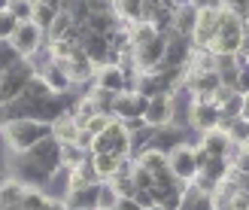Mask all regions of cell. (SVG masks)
<instances>
[{
	"mask_svg": "<svg viewBox=\"0 0 249 210\" xmlns=\"http://www.w3.org/2000/svg\"><path fill=\"white\" fill-rule=\"evenodd\" d=\"M0 134H3V143L9 153H28L34 143H40L46 134H52V125L40 119H31V116H21V119H6L0 125Z\"/></svg>",
	"mask_w": 249,
	"mask_h": 210,
	"instance_id": "1",
	"label": "cell"
},
{
	"mask_svg": "<svg viewBox=\"0 0 249 210\" xmlns=\"http://www.w3.org/2000/svg\"><path fill=\"white\" fill-rule=\"evenodd\" d=\"M243 19L228 12L222 6V16H219V28H216V37L210 40V52L213 55H237L240 46H243Z\"/></svg>",
	"mask_w": 249,
	"mask_h": 210,
	"instance_id": "2",
	"label": "cell"
},
{
	"mask_svg": "<svg viewBox=\"0 0 249 210\" xmlns=\"http://www.w3.org/2000/svg\"><path fill=\"white\" fill-rule=\"evenodd\" d=\"M36 73H40V67H36L31 58H18L9 70L0 73V110L16 101V97L24 92V85H28Z\"/></svg>",
	"mask_w": 249,
	"mask_h": 210,
	"instance_id": "3",
	"label": "cell"
},
{
	"mask_svg": "<svg viewBox=\"0 0 249 210\" xmlns=\"http://www.w3.org/2000/svg\"><path fill=\"white\" fill-rule=\"evenodd\" d=\"M24 158H31L34 165H40L43 171H49V174H58V171H64V165H61V140L55 137V134H46V137L40 143H34L28 153H21Z\"/></svg>",
	"mask_w": 249,
	"mask_h": 210,
	"instance_id": "4",
	"label": "cell"
},
{
	"mask_svg": "<svg viewBox=\"0 0 249 210\" xmlns=\"http://www.w3.org/2000/svg\"><path fill=\"white\" fill-rule=\"evenodd\" d=\"M189 122L195 131H210L222 125V110L213 97H189Z\"/></svg>",
	"mask_w": 249,
	"mask_h": 210,
	"instance_id": "5",
	"label": "cell"
},
{
	"mask_svg": "<svg viewBox=\"0 0 249 210\" xmlns=\"http://www.w3.org/2000/svg\"><path fill=\"white\" fill-rule=\"evenodd\" d=\"M167 158H170V171L177 174L179 183H195V177L201 174V168H197V158H195V146L189 143H177L167 150Z\"/></svg>",
	"mask_w": 249,
	"mask_h": 210,
	"instance_id": "6",
	"label": "cell"
},
{
	"mask_svg": "<svg viewBox=\"0 0 249 210\" xmlns=\"http://www.w3.org/2000/svg\"><path fill=\"white\" fill-rule=\"evenodd\" d=\"M137 73L140 70H131V73H124L119 64H104V67H97L94 73V85H101V89L107 92H134V82H137Z\"/></svg>",
	"mask_w": 249,
	"mask_h": 210,
	"instance_id": "7",
	"label": "cell"
},
{
	"mask_svg": "<svg viewBox=\"0 0 249 210\" xmlns=\"http://www.w3.org/2000/svg\"><path fill=\"white\" fill-rule=\"evenodd\" d=\"M12 46H16L24 58H34L46 46V31L34 19L31 21H21L18 28H16V34H12Z\"/></svg>",
	"mask_w": 249,
	"mask_h": 210,
	"instance_id": "8",
	"label": "cell"
},
{
	"mask_svg": "<svg viewBox=\"0 0 249 210\" xmlns=\"http://www.w3.org/2000/svg\"><path fill=\"white\" fill-rule=\"evenodd\" d=\"M173 113H177V95H155V97H149L143 119L152 128H164L173 122Z\"/></svg>",
	"mask_w": 249,
	"mask_h": 210,
	"instance_id": "9",
	"label": "cell"
},
{
	"mask_svg": "<svg viewBox=\"0 0 249 210\" xmlns=\"http://www.w3.org/2000/svg\"><path fill=\"white\" fill-rule=\"evenodd\" d=\"M219 16H222V6H207V9L197 12V24L192 31L195 49H210V40L216 37V28H219Z\"/></svg>",
	"mask_w": 249,
	"mask_h": 210,
	"instance_id": "10",
	"label": "cell"
},
{
	"mask_svg": "<svg viewBox=\"0 0 249 210\" xmlns=\"http://www.w3.org/2000/svg\"><path fill=\"white\" fill-rule=\"evenodd\" d=\"M40 73H43V79L52 85V92H73V85H76L70 76V70H67V58H49Z\"/></svg>",
	"mask_w": 249,
	"mask_h": 210,
	"instance_id": "11",
	"label": "cell"
},
{
	"mask_svg": "<svg viewBox=\"0 0 249 210\" xmlns=\"http://www.w3.org/2000/svg\"><path fill=\"white\" fill-rule=\"evenodd\" d=\"M149 107V97L140 92H119L113 101V116L116 119H131V116H143Z\"/></svg>",
	"mask_w": 249,
	"mask_h": 210,
	"instance_id": "12",
	"label": "cell"
},
{
	"mask_svg": "<svg viewBox=\"0 0 249 210\" xmlns=\"http://www.w3.org/2000/svg\"><path fill=\"white\" fill-rule=\"evenodd\" d=\"M67 70H70L73 82H91V79H94V73H97L94 61L85 55V49H82V46H79V49H73V52L67 55Z\"/></svg>",
	"mask_w": 249,
	"mask_h": 210,
	"instance_id": "13",
	"label": "cell"
},
{
	"mask_svg": "<svg viewBox=\"0 0 249 210\" xmlns=\"http://www.w3.org/2000/svg\"><path fill=\"white\" fill-rule=\"evenodd\" d=\"M97 198H101V183H91V186H82V189H67L64 195L70 210H97Z\"/></svg>",
	"mask_w": 249,
	"mask_h": 210,
	"instance_id": "14",
	"label": "cell"
},
{
	"mask_svg": "<svg viewBox=\"0 0 249 210\" xmlns=\"http://www.w3.org/2000/svg\"><path fill=\"white\" fill-rule=\"evenodd\" d=\"M201 146H204L210 155H222V158H228L231 150H234L237 143L228 137V131H225V128H210V131L201 134Z\"/></svg>",
	"mask_w": 249,
	"mask_h": 210,
	"instance_id": "15",
	"label": "cell"
},
{
	"mask_svg": "<svg viewBox=\"0 0 249 210\" xmlns=\"http://www.w3.org/2000/svg\"><path fill=\"white\" fill-rule=\"evenodd\" d=\"M18 174L16 177H21L24 183H28V186H49V180H52V174H49V171H43L40 165H34L31 158H24V155H18Z\"/></svg>",
	"mask_w": 249,
	"mask_h": 210,
	"instance_id": "16",
	"label": "cell"
},
{
	"mask_svg": "<svg viewBox=\"0 0 249 210\" xmlns=\"http://www.w3.org/2000/svg\"><path fill=\"white\" fill-rule=\"evenodd\" d=\"M197 9L195 3H182L177 12H173V31L177 34H182V37H192V31H195V24H197Z\"/></svg>",
	"mask_w": 249,
	"mask_h": 210,
	"instance_id": "17",
	"label": "cell"
},
{
	"mask_svg": "<svg viewBox=\"0 0 249 210\" xmlns=\"http://www.w3.org/2000/svg\"><path fill=\"white\" fill-rule=\"evenodd\" d=\"M24 189H28V183H24L21 177H6V180H0V207H6V204H21Z\"/></svg>",
	"mask_w": 249,
	"mask_h": 210,
	"instance_id": "18",
	"label": "cell"
},
{
	"mask_svg": "<svg viewBox=\"0 0 249 210\" xmlns=\"http://www.w3.org/2000/svg\"><path fill=\"white\" fill-rule=\"evenodd\" d=\"M119 24H122V19L116 16V9H109V12H94V16H89L85 28H89V34H109V31H116Z\"/></svg>",
	"mask_w": 249,
	"mask_h": 210,
	"instance_id": "19",
	"label": "cell"
},
{
	"mask_svg": "<svg viewBox=\"0 0 249 210\" xmlns=\"http://www.w3.org/2000/svg\"><path fill=\"white\" fill-rule=\"evenodd\" d=\"M52 134H55L61 143H76V137H79V122L73 119V113H64L61 119L52 122Z\"/></svg>",
	"mask_w": 249,
	"mask_h": 210,
	"instance_id": "20",
	"label": "cell"
},
{
	"mask_svg": "<svg viewBox=\"0 0 249 210\" xmlns=\"http://www.w3.org/2000/svg\"><path fill=\"white\" fill-rule=\"evenodd\" d=\"M201 174L210 177L213 183H222V180L231 177V162H228V158H222V155H210L207 162H204V168H201Z\"/></svg>",
	"mask_w": 249,
	"mask_h": 210,
	"instance_id": "21",
	"label": "cell"
},
{
	"mask_svg": "<svg viewBox=\"0 0 249 210\" xmlns=\"http://www.w3.org/2000/svg\"><path fill=\"white\" fill-rule=\"evenodd\" d=\"M91 162L97 168V174H101V180H113L119 165H122V158L116 153H91Z\"/></svg>",
	"mask_w": 249,
	"mask_h": 210,
	"instance_id": "22",
	"label": "cell"
},
{
	"mask_svg": "<svg viewBox=\"0 0 249 210\" xmlns=\"http://www.w3.org/2000/svg\"><path fill=\"white\" fill-rule=\"evenodd\" d=\"M113 9H116V16L128 24L143 21V0H116Z\"/></svg>",
	"mask_w": 249,
	"mask_h": 210,
	"instance_id": "23",
	"label": "cell"
},
{
	"mask_svg": "<svg viewBox=\"0 0 249 210\" xmlns=\"http://www.w3.org/2000/svg\"><path fill=\"white\" fill-rule=\"evenodd\" d=\"M219 128H225L228 131V137L237 143V146H243L246 140H249V122L243 119V116H237V119H228V122H222Z\"/></svg>",
	"mask_w": 249,
	"mask_h": 210,
	"instance_id": "24",
	"label": "cell"
},
{
	"mask_svg": "<svg viewBox=\"0 0 249 210\" xmlns=\"http://www.w3.org/2000/svg\"><path fill=\"white\" fill-rule=\"evenodd\" d=\"M85 158H89V153H85L79 143H61V165H64V171L76 168L79 162H85Z\"/></svg>",
	"mask_w": 249,
	"mask_h": 210,
	"instance_id": "25",
	"label": "cell"
},
{
	"mask_svg": "<svg viewBox=\"0 0 249 210\" xmlns=\"http://www.w3.org/2000/svg\"><path fill=\"white\" fill-rule=\"evenodd\" d=\"M219 110H222V122H228V119H237L240 113H243V92H237L234 89L225 101L219 104Z\"/></svg>",
	"mask_w": 249,
	"mask_h": 210,
	"instance_id": "26",
	"label": "cell"
},
{
	"mask_svg": "<svg viewBox=\"0 0 249 210\" xmlns=\"http://www.w3.org/2000/svg\"><path fill=\"white\" fill-rule=\"evenodd\" d=\"M94 113H101V110L94 107V101H91L89 95H85V97H76V104H73V119L79 122V128H85V122H89Z\"/></svg>",
	"mask_w": 249,
	"mask_h": 210,
	"instance_id": "27",
	"label": "cell"
},
{
	"mask_svg": "<svg viewBox=\"0 0 249 210\" xmlns=\"http://www.w3.org/2000/svg\"><path fill=\"white\" fill-rule=\"evenodd\" d=\"M46 201H49V195L40 186H28V189H24V195H21V207L24 210H43Z\"/></svg>",
	"mask_w": 249,
	"mask_h": 210,
	"instance_id": "28",
	"label": "cell"
},
{
	"mask_svg": "<svg viewBox=\"0 0 249 210\" xmlns=\"http://www.w3.org/2000/svg\"><path fill=\"white\" fill-rule=\"evenodd\" d=\"M58 12H61V9L49 6V3H40V0H34V16H31V19H34L36 24H40L43 31H49V24L55 21V16H58Z\"/></svg>",
	"mask_w": 249,
	"mask_h": 210,
	"instance_id": "29",
	"label": "cell"
},
{
	"mask_svg": "<svg viewBox=\"0 0 249 210\" xmlns=\"http://www.w3.org/2000/svg\"><path fill=\"white\" fill-rule=\"evenodd\" d=\"M89 97L94 101V107L101 110V113H109V116H113V101H116V92H107V89H101V85H94V89L89 92Z\"/></svg>",
	"mask_w": 249,
	"mask_h": 210,
	"instance_id": "30",
	"label": "cell"
},
{
	"mask_svg": "<svg viewBox=\"0 0 249 210\" xmlns=\"http://www.w3.org/2000/svg\"><path fill=\"white\" fill-rule=\"evenodd\" d=\"M18 58H24V55L18 52L16 46H12V40H0V73H3V70H9V67L16 64Z\"/></svg>",
	"mask_w": 249,
	"mask_h": 210,
	"instance_id": "31",
	"label": "cell"
},
{
	"mask_svg": "<svg viewBox=\"0 0 249 210\" xmlns=\"http://www.w3.org/2000/svg\"><path fill=\"white\" fill-rule=\"evenodd\" d=\"M18 24H21V21L9 12V6H6V9H0V40H12V34H16Z\"/></svg>",
	"mask_w": 249,
	"mask_h": 210,
	"instance_id": "32",
	"label": "cell"
},
{
	"mask_svg": "<svg viewBox=\"0 0 249 210\" xmlns=\"http://www.w3.org/2000/svg\"><path fill=\"white\" fill-rule=\"evenodd\" d=\"M116 201H119L116 186H113L109 180H104V183H101V198H97V210H109V207H116Z\"/></svg>",
	"mask_w": 249,
	"mask_h": 210,
	"instance_id": "33",
	"label": "cell"
},
{
	"mask_svg": "<svg viewBox=\"0 0 249 210\" xmlns=\"http://www.w3.org/2000/svg\"><path fill=\"white\" fill-rule=\"evenodd\" d=\"M109 183L116 186L119 198H134V195H137V183H134V177H131V174H124V177H113Z\"/></svg>",
	"mask_w": 249,
	"mask_h": 210,
	"instance_id": "34",
	"label": "cell"
},
{
	"mask_svg": "<svg viewBox=\"0 0 249 210\" xmlns=\"http://www.w3.org/2000/svg\"><path fill=\"white\" fill-rule=\"evenodd\" d=\"M9 12L18 21H31V16H34V0H9Z\"/></svg>",
	"mask_w": 249,
	"mask_h": 210,
	"instance_id": "35",
	"label": "cell"
},
{
	"mask_svg": "<svg viewBox=\"0 0 249 210\" xmlns=\"http://www.w3.org/2000/svg\"><path fill=\"white\" fill-rule=\"evenodd\" d=\"M116 116H109V113H94L89 122H85V128H89L91 134H101L104 128H109V122H113Z\"/></svg>",
	"mask_w": 249,
	"mask_h": 210,
	"instance_id": "36",
	"label": "cell"
},
{
	"mask_svg": "<svg viewBox=\"0 0 249 210\" xmlns=\"http://www.w3.org/2000/svg\"><path fill=\"white\" fill-rule=\"evenodd\" d=\"M228 210H249V192H243L240 186L234 189L231 201H228Z\"/></svg>",
	"mask_w": 249,
	"mask_h": 210,
	"instance_id": "37",
	"label": "cell"
},
{
	"mask_svg": "<svg viewBox=\"0 0 249 210\" xmlns=\"http://www.w3.org/2000/svg\"><path fill=\"white\" fill-rule=\"evenodd\" d=\"M222 6H225L228 12H234V16H246L249 12V0H222Z\"/></svg>",
	"mask_w": 249,
	"mask_h": 210,
	"instance_id": "38",
	"label": "cell"
},
{
	"mask_svg": "<svg viewBox=\"0 0 249 210\" xmlns=\"http://www.w3.org/2000/svg\"><path fill=\"white\" fill-rule=\"evenodd\" d=\"M134 201L140 204V207H146V210L152 207V204H158V201H155V192H152V189H137V195H134Z\"/></svg>",
	"mask_w": 249,
	"mask_h": 210,
	"instance_id": "39",
	"label": "cell"
},
{
	"mask_svg": "<svg viewBox=\"0 0 249 210\" xmlns=\"http://www.w3.org/2000/svg\"><path fill=\"white\" fill-rule=\"evenodd\" d=\"M234 89H237V92H243V95L249 92V61L237 67V85H234Z\"/></svg>",
	"mask_w": 249,
	"mask_h": 210,
	"instance_id": "40",
	"label": "cell"
},
{
	"mask_svg": "<svg viewBox=\"0 0 249 210\" xmlns=\"http://www.w3.org/2000/svg\"><path fill=\"white\" fill-rule=\"evenodd\" d=\"M122 125H124L128 134H134V131H143L146 128V119L143 116H131V119H122Z\"/></svg>",
	"mask_w": 249,
	"mask_h": 210,
	"instance_id": "41",
	"label": "cell"
},
{
	"mask_svg": "<svg viewBox=\"0 0 249 210\" xmlns=\"http://www.w3.org/2000/svg\"><path fill=\"white\" fill-rule=\"evenodd\" d=\"M89 3V12L94 16V12H109L113 9V0H85Z\"/></svg>",
	"mask_w": 249,
	"mask_h": 210,
	"instance_id": "42",
	"label": "cell"
},
{
	"mask_svg": "<svg viewBox=\"0 0 249 210\" xmlns=\"http://www.w3.org/2000/svg\"><path fill=\"white\" fill-rule=\"evenodd\" d=\"M76 143L82 146L85 153H91V143H94V134L89 131V128H79V137H76Z\"/></svg>",
	"mask_w": 249,
	"mask_h": 210,
	"instance_id": "43",
	"label": "cell"
},
{
	"mask_svg": "<svg viewBox=\"0 0 249 210\" xmlns=\"http://www.w3.org/2000/svg\"><path fill=\"white\" fill-rule=\"evenodd\" d=\"M116 210H146V207H140L134 198H119L116 201Z\"/></svg>",
	"mask_w": 249,
	"mask_h": 210,
	"instance_id": "44",
	"label": "cell"
},
{
	"mask_svg": "<svg viewBox=\"0 0 249 210\" xmlns=\"http://www.w3.org/2000/svg\"><path fill=\"white\" fill-rule=\"evenodd\" d=\"M43 210H70V207H67V201H64V198H49Z\"/></svg>",
	"mask_w": 249,
	"mask_h": 210,
	"instance_id": "45",
	"label": "cell"
},
{
	"mask_svg": "<svg viewBox=\"0 0 249 210\" xmlns=\"http://www.w3.org/2000/svg\"><path fill=\"white\" fill-rule=\"evenodd\" d=\"M189 3H195L197 9H207V6H222V0H189Z\"/></svg>",
	"mask_w": 249,
	"mask_h": 210,
	"instance_id": "46",
	"label": "cell"
},
{
	"mask_svg": "<svg viewBox=\"0 0 249 210\" xmlns=\"http://www.w3.org/2000/svg\"><path fill=\"white\" fill-rule=\"evenodd\" d=\"M240 116H243V119L249 122V92L243 95V113H240Z\"/></svg>",
	"mask_w": 249,
	"mask_h": 210,
	"instance_id": "47",
	"label": "cell"
},
{
	"mask_svg": "<svg viewBox=\"0 0 249 210\" xmlns=\"http://www.w3.org/2000/svg\"><path fill=\"white\" fill-rule=\"evenodd\" d=\"M240 52H243V55H246V58H249V34H246V37H243V46H240Z\"/></svg>",
	"mask_w": 249,
	"mask_h": 210,
	"instance_id": "48",
	"label": "cell"
},
{
	"mask_svg": "<svg viewBox=\"0 0 249 210\" xmlns=\"http://www.w3.org/2000/svg\"><path fill=\"white\" fill-rule=\"evenodd\" d=\"M0 210H24L21 204H6V207H0Z\"/></svg>",
	"mask_w": 249,
	"mask_h": 210,
	"instance_id": "49",
	"label": "cell"
},
{
	"mask_svg": "<svg viewBox=\"0 0 249 210\" xmlns=\"http://www.w3.org/2000/svg\"><path fill=\"white\" fill-rule=\"evenodd\" d=\"M243 31L249 34V12H246V16H243Z\"/></svg>",
	"mask_w": 249,
	"mask_h": 210,
	"instance_id": "50",
	"label": "cell"
},
{
	"mask_svg": "<svg viewBox=\"0 0 249 210\" xmlns=\"http://www.w3.org/2000/svg\"><path fill=\"white\" fill-rule=\"evenodd\" d=\"M149 210H167L164 204H152V207H149Z\"/></svg>",
	"mask_w": 249,
	"mask_h": 210,
	"instance_id": "51",
	"label": "cell"
},
{
	"mask_svg": "<svg viewBox=\"0 0 249 210\" xmlns=\"http://www.w3.org/2000/svg\"><path fill=\"white\" fill-rule=\"evenodd\" d=\"M109 210H116V207H109Z\"/></svg>",
	"mask_w": 249,
	"mask_h": 210,
	"instance_id": "52",
	"label": "cell"
},
{
	"mask_svg": "<svg viewBox=\"0 0 249 210\" xmlns=\"http://www.w3.org/2000/svg\"><path fill=\"white\" fill-rule=\"evenodd\" d=\"M113 3H116V0H113Z\"/></svg>",
	"mask_w": 249,
	"mask_h": 210,
	"instance_id": "53",
	"label": "cell"
}]
</instances>
